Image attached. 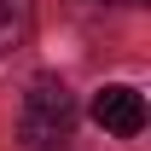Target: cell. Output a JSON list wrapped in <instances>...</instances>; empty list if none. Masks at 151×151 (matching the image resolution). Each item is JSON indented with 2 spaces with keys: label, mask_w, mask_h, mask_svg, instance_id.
I'll return each instance as SVG.
<instances>
[{
  "label": "cell",
  "mask_w": 151,
  "mask_h": 151,
  "mask_svg": "<svg viewBox=\"0 0 151 151\" xmlns=\"http://www.w3.org/2000/svg\"><path fill=\"white\" fill-rule=\"evenodd\" d=\"M76 116H81V105H76L70 87L52 81V76H35L29 93H23V111H18V139L29 151H47L76 134Z\"/></svg>",
  "instance_id": "1"
},
{
  "label": "cell",
  "mask_w": 151,
  "mask_h": 151,
  "mask_svg": "<svg viewBox=\"0 0 151 151\" xmlns=\"http://www.w3.org/2000/svg\"><path fill=\"white\" fill-rule=\"evenodd\" d=\"M93 122L105 134H116V139H134L145 128V99L134 87H105V93H93Z\"/></svg>",
  "instance_id": "2"
},
{
  "label": "cell",
  "mask_w": 151,
  "mask_h": 151,
  "mask_svg": "<svg viewBox=\"0 0 151 151\" xmlns=\"http://www.w3.org/2000/svg\"><path fill=\"white\" fill-rule=\"evenodd\" d=\"M35 29V0H0V58L18 52Z\"/></svg>",
  "instance_id": "3"
},
{
  "label": "cell",
  "mask_w": 151,
  "mask_h": 151,
  "mask_svg": "<svg viewBox=\"0 0 151 151\" xmlns=\"http://www.w3.org/2000/svg\"><path fill=\"white\" fill-rule=\"evenodd\" d=\"M105 6H134V0H105Z\"/></svg>",
  "instance_id": "4"
}]
</instances>
